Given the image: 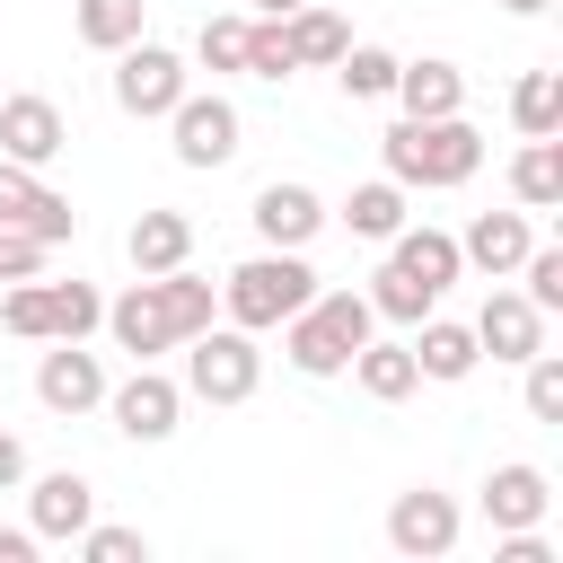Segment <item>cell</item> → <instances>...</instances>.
Listing matches in <instances>:
<instances>
[{
  "instance_id": "30bf717a",
  "label": "cell",
  "mask_w": 563,
  "mask_h": 563,
  "mask_svg": "<svg viewBox=\"0 0 563 563\" xmlns=\"http://www.w3.org/2000/svg\"><path fill=\"white\" fill-rule=\"evenodd\" d=\"M35 405H44V413H97V405H106V361L79 352V343H53V352L35 361Z\"/></svg>"
},
{
  "instance_id": "f35d334b",
  "label": "cell",
  "mask_w": 563,
  "mask_h": 563,
  "mask_svg": "<svg viewBox=\"0 0 563 563\" xmlns=\"http://www.w3.org/2000/svg\"><path fill=\"white\" fill-rule=\"evenodd\" d=\"M35 545H44L35 528H0V563H35Z\"/></svg>"
},
{
  "instance_id": "d6986e66",
  "label": "cell",
  "mask_w": 563,
  "mask_h": 563,
  "mask_svg": "<svg viewBox=\"0 0 563 563\" xmlns=\"http://www.w3.org/2000/svg\"><path fill=\"white\" fill-rule=\"evenodd\" d=\"M387 97H396L405 114H422V123H431V114H466V70L422 53V62H396V88H387Z\"/></svg>"
},
{
  "instance_id": "ba28073f",
  "label": "cell",
  "mask_w": 563,
  "mask_h": 563,
  "mask_svg": "<svg viewBox=\"0 0 563 563\" xmlns=\"http://www.w3.org/2000/svg\"><path fill=\"white\" fill-rule=\"evenodd\" d=\"M0 229H26V238H44V246H70V238H79V211H70V194H53L35 167L0 158Z\"/></svg>"
},
{
  "instance_id": "b9f144b4",
  "label": "cell",
  "mask_w": 563,
  "mask_h": 563,
  "mask_svg": "<svg viewBox=\"0 0 563 563\" xmlns=\"http://www.w3.org/2000/svg\"><path fill=\"white\" fill-rule=\"evenodd\" d=\"M0 97H9V88H0Z\"/></svg>"
},
{
  "instance_id": "277c9868",
  "label": "cell",
  "mask_w": 563,
  "mask_h": 563,
  "mask_svg": "<svg viewBox=\"0 0 563 563\" xmlns=\"http://www.w3.org/2000/svg\"><path fill=\"white\" fill-rule=\"evenodd\" d=\"M185 352V396H202V405H246L255 387H264V352H255V334L246 325H202V334H185L176 343Z\"/></svg>"
},
{
  "instance_id": "60d3db41",
  "label": "cell",
  "mask_w": 563,
  "mask_h": 563,
  "mask_svg": "<svg viewBox=\"0 0 563 563\" xmlns=\"http://www.w3.org/2000/svg\"><path fill=\"white\" fill-rule=\"evenodd\" d=\"M501 9H510V18H537V9H545V0H501Z\"/></svg>"
},
{
  "instance_id": "7402d4cb",
  "label": "cell",
  "mask_w": 563,
  "mask_h": 563,
  "mask_svg": "<svg viewBox=\"0 0 563 563\" xmlns=\"http://www.w3.org/2000/svg\"><path fill=\"white\" fill-rule=\"evenodd\" d=\"M352 378H361V396H369V405H405V396L422 387V369H413V343H378V334L352 352Z\"/></svg>"
},
{
  "instance_id": "ac0fdd59",
  "label": "cell",
  "mask_w": 563,
  "mask_h": 563,
  "mask_svg": "<svg viewBox=\"0 0 563 563\" xmlns=\"http://www.w3.org/2000/svg\"><path fill=\"white\" fill-rule=\"evenodd\" d=\"M528 246H537L528 211H475V220H466V238H457V255H466L475 273H493V282H510Z\"/></svg>"
},
{
  "instance_id": "d590c367",
  "label": "cell",
  "mask_w": 563,
  "mask_h": 563,
  "mask_svg": "<svg viewBox=\"0 0 563 563\" xmlns=\"http://www.w3.org/2000/svg\"><path fill=\"white\" fill-rule=\"evenodd\" d=\"M79 554H88V563H150V537H141V528H97V519H88V528H79Z\"/></svg>"
},
{
  "instance_id": "9a60e30c",
  "label": "cell",
  "mask_w": 563,
  "mask_h": 563,
  "mask_svg": "<svg viewBox=\"0 0 563 563\" xmlns=\"http://www.w3.org/2000/svg\"><path fill=\"white\" fill-rule=\"evenodd\" d=\"M246 220H255V238H264V246H308V238H317L334 211L317 202V185H290V176H273V185L255 194V211H246Z\"/></svg>"
},
{
  "instance_id": "d6a6232c",
  "label": "cell",
  "mask_w": 563,
  "mask_h": 563,
  "mask_svg": "<svg viewBox=\"0 0 563 563\" xmlns=\"http://www.w3.org/2000/svg\"><path fill=\"white\" fill-rule=\"evenodd\" d=\"M194 62H202V70H246V18H202Z\"/></svg>"
},
{
  "instance_id": "f1b7e54d",
  "label": "cell",
  "mask_w": 563,
  "mask_h": 563,
  "mask_svg": "<svg viewBox=\"0 0 563 563\" xmlns=\"http://www.w3.org/2000/svg\"><path fill=\"white\" fill-rule=\"evenodd\" d=\"M334 79H343L352 106H369V97L396 88V53H387V44H343V53H334Z\"/></svg>"
},
{
  "instance_id": "4dcf8cb0",
  "label": "cell",
  "mask_w": 563,
  "mask_h": 563,
  "mask_svg": "<svg viewBox=\"0 0 563 563\" xmlns=\"http://www.w3.org/2000/svg\"><path fill=\"white\" fill-rule=\"evenodd\" d=\"M0 325H9L18 343H53V299H44V282H35V273H26V282H9Z\"/></svg>"
},
{
  "instance_id": "1f68e13d",
  "label": "cell",
  "mask_w": 563,
  "mask_h": 563,
  "mask_svg": "<svg viewBox=\"0 0 563 563\" xmlns=\"http://www.w3.org/2000/svg\"><path fill=\"white\" fill-rule=\"evenodd\" d=\"M299 62H290V35H282V18H246V79H290Z\"/></svg>"
},
{
  "instance_id": "ab89813d",
  "label": "cell",
  "mask_w": 563,
  "mask_h": 563,
  "mask_svg": "<svg viewBox=\"0 0 563 563\" xmlns=\"http://www.w3.org/2000/svg\"><path fill=\"white\" fill-rule=\"evenodd\" d=\"M290 9H299V0H255V18H290Z\"/></svg>"
},
{
  "instance_id": "74e56055",
  "label": "cell",
  "mask_w": 563,
  "mask_h": 563,
  "mask_svg": "<svg viewBox=\"0 0 563 563\" xmlns=\"http://www.w3.org/2000/svg\"><path fill=\"white\" fill-rule=\"evenodd\" d=\"M18 484H26V440L0 431V493H18Z\"/></svg>"
},
{
  "instance_id": "3957f363",
  "label": "cell",
  "mask_w": 563,
  "mask_h": 563,
  "mask_svg": "<svg viewBox=\"0 0 563 563\" xmlns=\"http://www.w3.org/2000/svg\"><path fill=\"white\" fill-rule=\"evenodd\" d=\"M317 299V273H308V246H264V255H246L229 282H220V308H229V325H246V334H273L290 308H308Z\"/></svg>"
},
{
  "instance_id": "8d00e7d4",
  "label": "cell",
  "mask_w": 563,
  "mask_h": 563,
  "mask_svg": "<svg viewBox=\"0 0 563 563\" xmlns=\"http://www.w3.org/2000/svg\"><path fill=\"white\" fill-rule=\"evenodd\" d=\"M44 238H26V229H0V282H26V273H44Z\"/></svg>"
},
{
  "instance_id": "44dd1931",
  "label": "cell",
  "mask_w": 563,
  "mask_h": 563,
  "mask_svg": "<svg viewBox=\"0 0 563 563\" xmlns=\"http://www.w3.org/2000/svg\"><path fill=\"white\" fill-rule=\"evenodd\" d=\"M422 334H413V369L422 378H440V387H457V378H475V325H457V317H413Z\"/></svg>"
},
{
  "instance_id": "2e32d148",
  "label": "cell",
  "mask_w": 563,
  "mask_h": 563,
  "mask_svg": "<svg viewBox=\"0 0 563 563\" xmlns=\"http://www.w3.org/2000/svg\"><path fill=\"white\" fill-rule=\"evenodd\" d=\"M106 334H114V352H132V361L176 352V325H167V308H158V282H150V273H141L123 299H106Z\"/></svg>"
},
{
  "instance_id": "e575fe53",
  "label": "cell",
  "mask_w": 563,
  "mask_h": 563,
  "mask_svg": "<svg viewBox=\"0 0 563 563\" xmlns=\"http://www.w3.org/2000/svg\"><path fill=\"white\" fill-rule=\"evenodd\" d=\"M519 282H528V308H563V246H528L519 255Z\"/></svg>"
},
{
  "instance_id": "52a82bcc",
  "label": "cell",
  "mask_w": 563,
  "mask_h": 563,
  "mask_svg": "<svg viewBox=\"0 0 563 563\" xmlns=\"http://www.w3.org/2000/svg\"><path fill=\"white\" fill-rule=\"evenodd\" d=\"M106 413H114V431H123V440L158 449V440H176L185 387H176V378H167L158 361H132V378H123V387H106Z\"/></svg>"
},
{
  "instance_id": "ffe728a7",
  "label": "cell",
  "mask_w": 563,
  "mask_h": 563,
  "mask_svg": "<svg viewBox=\"0 0 563 563\" xmlns=\"http://www.w3.org/2000/svg\"><path fill=\"white\" fill-rule=\"evenodd\" d=\"M123 255H132V273H176V264H194V220L158 202V211H141V220H132Z\"/></svg>"
},
{
  "instance_id": "836d02e7",
  "label": "cell",
  "mask_w": 563,
  "mask_h": 563,
  "mask_svg": "<svg viewBox=\"0 0 563 563\" xmlns=\"http://www.w3.org/2000/svg\"><path fill=\"white\" fill-rule=\"evenodd\" d=\"M528 422H563V352H528Z\"/></svg>"
},
{
  "instance_id": "7c38bea8",
  "label": "cell",
  "mask_w": 563,
  "mask_h": 563,
  "mask_svg": "<svg viewBox=\"0 0 563 563\" xmlns=\"http://www.w3.org/2000/svg\"><path fill=\"white\" fill-rule=\"evenodd\" d=\"M387 273H396V282H413V290L440 308V290L466 273V255H457V238H449V229H396V238H387Z\"/></svg>"
},
{
  "instance_id": "484cf974",
  "label": "cell",
  "mask_w": 563,
  "mask_h": 563,
  "mask_svg": "<svg viewBox=\"0 0 563 563\" xmlns=\"http://www.w3.org/2000/svg\"><path fill=\"white\" fill-rule=\"evenodd\" d=\"M150 282H158V308H167L176 343H185V334H202V325L220 317V282H202L194 264H176V273H150Z\"/></svg>"
},
{
  "instance_id": "8fae6325",
  "label": "cell",
  "mask_w": 563,
  "mask_h": 563,
  "mask_svg": "<svg viewBox=\"0 0 563 563\" xmlns=\"http://www.w3.org/2000/svg\"><path fill=\"white\" fill-rule=\"evenodd\" d=\"M62 150H70V123H62L53 97H0V158H18V167H53Z\"/></svg>"
},
{
  "instance_id": "5bb4252c",
  "label": "cell",
  "mask_w": 563,
  "mask_h": 563,
  "mask_svg": "<svg viewBox=\"0 0 563 563\" xmlns=\"http://www.w3.org/2000/svg\"><path fill=\"white\" fill-rule=\"evenodd\" d=\"M88 519H97V484H88L79 466H53V475H35V493H26V528H35L44 545L79 537Z\"/></svg>"
},
{
  "instance_id": "5b68a950",
  "label": "cell",
  "mask_w": 563,
  "mask_h": 563,
  "mask_svg": "<svg viewBox=\"0 0 563 563\" xmlns=\"http://www.w3.org/2000/svg\"><path fill=\"white\" fill-rule=\"evenodd\" d=\"M194 79H185V53H167V44H150V35H132L123 53H114V106L132 114V123H167V106L185 97Z\"/></svg>"
},
{
  "instance_id": "8992f818",
  "label": "cell",
  "mask_w": 563,
  "mask_h": 563,
  "mask_svg": "<svg viewBox=\"0 0 563 563\" xmlns=\"http://www.w3.org/2000/svg\"><path fill=\"white\" fill-rule=\"evenodd\" d=\"M238 132H246V123H238L229 97H194V88H185V97L167 106V150H176V167H194V176H202V167H229V158H238Z\"/></svg>"
},
{
  "instance_id": "7a4b0ae2",
  "label": "cell",
  "mask_w": 563,
  "mask_h": 563,
  "mask_svg": "<svg viewBox=\"0 0 563 563\" xmlns=\"http://www.w3.org/2000/svg\"><path fill=\"white\" fill-rule=\"evenodd\" d=\"M378 150H387V176H396L405 194H413V185H422V194H440V185H466V176L484 167V132H475L466 114H431V123H422V114H405Z\"/></svg>"
},
{
  "instance_id": "d4e9b609",
  "label": "cell",
  "mask_w": 563,
  "mask_h": 563,
  "mask_svg": "<svg viewBox=\"0 0 563 563\" xmlns=\"http://www.w3.org/2000/svg\"><path fill=\"white\" fill-rule=\"evenodd\" d=\"M343 229H352V238H369V246H387V238L405 229V185H396V176L352 185V194H343Z\"/></svg>"
},
{
  "instance_id": "603a6c76",
  "label": "cell",
  "mask_w": 563,
  "mask_h": 563,
  "mask_svg": "<svg viewBox=\"0 0 563 563\" xmlns=\"http://www.w3.org/2000/svg\"><path fill=\"white\" fill-rule=\"evenodd\" d=\"M282 35H290V62H299V70H334V53L352 44V26H343L334 9H317V0H299V9L282 18Z\"/></svg>"
},
{
  "instance_id": "f546056e",
  "label": "cell",
  "mask_w": 563,
  "mask_h": 563,
  "mask_svg": "<svg viewBox=\"0 0 563 563\" xmlns=\"http://www.w3.org/2000/svg\"><path fill=\"white\" fill-rule=\"evenodd\" d=\"M44 299H53V343H88L106 325V299L88 282H44Z\"/></svg>"
},
{
  "instance_id": "83f0119b",
  "label": "cell",
  "mask_w": 563,
  "mask_h": 563,
  "mask_svg": "<svg viewBox=\"0 0 563 563\" xmlns=\"http://www.w3.org/2000/svg\"><path fill=\"white\" fill-rule=\"evenodd\" d=\"M70 26L88 53H123L141 35V0H70Z\"/></svg>"
},
{
  "instance_id": "9c48e42d",
  "label": "cell",
  "mask_w": 563,
  "mask_h": 563,
  "mask_svg": "<svg viewBox=\"0 0 563 563\" xmlns=\"http://www.w3.org/2000/svg\"><path fill=\"white\" fill-rule=\"evenodd\" d=\"M387 545H396V554H413V563H440V554L457 545V501H449V493H431V484L396 493V501H387Z\"/></svg>"
},
{
  "instance_id": "6da1fadb",
  "label": "cell",
  "mask_w": 563,
  "mask_h": 563,
  "mask_svg": "<svg viewBox=\"0 0 563 563\" xmlns=\"http://www.w3.org/2000/svg\"><path fill=\"white\" fill-rule=\"evenodd\" d=\"M378 334V308H369V290H317L308 308H290L282 317V352H290V369L299 378H343L352 369V352Z\"/></svg>"
},
{
  "instance_id": "4316f807",
  "label": "cell",
  "mask_w": 563,
  "mask_h": 563,
  "mask_svg": "<svg viewBox=\"0 0 563 563\" xmlns=\"http://www.w3.org/2000/svg\"><path fill=\"white\" fill-rule=\"evenodd\" d=\"M510 123H519V141L563 132V70H519V88H510Z\"/></svg>"
},
{
  "instance_id": "4fadbf2b",
  "label": "cell",
  "mask_w": 563,
  "mask_h": 563,
  "mask_svg": "<svg viewBox=\"0 0 563 563\" xmlns=\"http://www.w3.org/2000/svg\"><path fill=\"white\" fill-rule=\"evenodd\" d=\"M545 510H554L545 466L510 457V466H493V475H484V519H493V537H510V528H545Z\"/></svg>"
},
{
  "instance_id": "e0dca14e",
  "label": "cell",
  "mask_w": 563,
  "mask_h": 563,
  "mask_svg": "<svg viewBox=\"0 0 563 563\" xmlns=\"http://www.w3.org/2000/svg\"><path fill=\"white\" fill-rule=\"evenodd\" d=\"M475 352H493V361L545 352V308H528V290H493V299L475 308Z\"/></svg>"
},
{
  "instance_id": "cb8c5ba5",
  "label": "cell",
  "mask_w": 563,
  "mask_h": 563,
  "mask_svg": "<svg viewBox=\"0 0 563 563\" xmlns=\"http://www.w3.org/2000/svg\"><path fill=\"white\" fill-rule=\"evenodd\" d=\"M510 194H519V211H554V202H563V141H554V132H545V141H519Z\"/></svg>"
}]
</instances>
